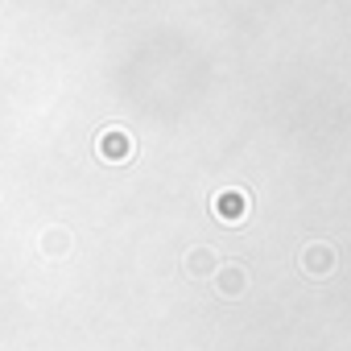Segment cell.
I'll return each instance as SVG.
<instances>
[{"instance_id":"6da1fadb","label":"cell","mask_w":351,"mask_h":351,"mask_svg":"<svg viewBox=\"0 0 351 351\" xmlns=\"http://www.w3.org/2000/svg\"><path fill=\"white\" fill-rule=\"evenodd\" d=\"M223 215H236V219H240V215H244V199H240V195H228V199H223Z\"/></svg>"},{"instance_id":"7a4b0ae2","label":"cell","mask_w":351,"mask_h":351,"mask_svg":"<svg viewBox=\"0 0 351 351\" xmlns=\"http://www.w3.org/2000/svg\"><path fill=\"white\" fill-rule=\"evenodd\" d=\"M244 289V273H228L223 277V293H240Z\"/></svg>"},{"instance_id":"3957f363","label":"cell","mask_w":351,"mask_h":351,"mask_svg":"<svg viewBox=\"0 0 351 351\" xmlns=\"http://www.w3.org/2000/svg\"><path fill=\"white\" fill-rule=\"evenodd\" d=\"M199 269H211V252H207V248L195 252V273H199Z\"/></svg>"}]
</instances>
